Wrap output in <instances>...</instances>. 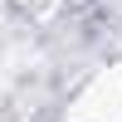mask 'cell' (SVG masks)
I'll list each match as a JSON object with an SVG mask.
<instances>
[{
    "instance_id": "1",
    "label": "cell",
    "mask_w": 122,
    "mask_h": 122,
    "mask_svg": "<svg viewBox=\"0 0 122 122\" xmlns=\"http://www.w3.org/2000/svg\"><path fill=\"white\" fill-rule=\"evenodd\" d=\"M64 122H122V64H107L78 88Z\"/></svg>"
}]
</instances>
